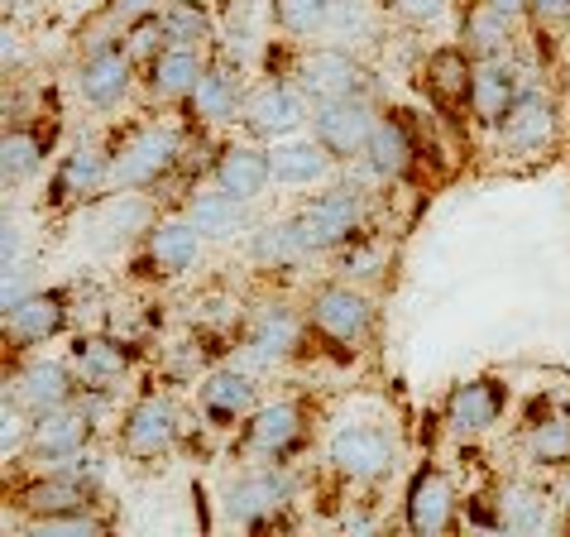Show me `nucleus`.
Masks as SVG:
<instances>
[{"mask_svg":"<svg viewBox=\"0 0 570 537\" xmlns=\"http://www.w3.org/2000/svg\"><path fill=\"white\" fill-rule=\"evenodd\" d=\"M249 260H255L259 268H278V274H288V268L312 260V245H307V235L297 231V216L259 226L255 241H249Z\"/></svg>","mask_w":570,"mask_h":537,"instance_id":"29","label":"nucleus"},{"mask_svg":"<svg viewBox=\"0 0 570 537\" xmlns=\"http://www.w3.org/2000/svg\"><path fill=\"white\" fill-rule=\"evenodd\" d=\"M528 456L542 470H566L570 466V408H561V413L537 418L528 422Z\"/></svg>","mask_w":570,"mask_h":537,"instance_id":"35","label":"nucleus"},{"mask_svg":"<svg viewBox=\"0 0 570 537\" xmlns=\"http://www.w3.org/2000/svg\"><path fill=\"white\" fill-rule=\"evenodd\" d=\"M82 504H91V480L72 466H58L53 476L20 489V509L29 514V524H35V518H49V514H62V509H82Z\"/></svg>","mask_w":570,"mask_h":537,"instance_id":"26","label":"nucleus"},{"mask_svg":"<svg viewBox=\"0 0 570 537\" xmlns=\"http://www.w3.org/2000/svg\"><path fill=\"white\" fill-rule=\"evenodd\" d=\"M297 231L307 235L312 255L355 245L360 231H364V197H360V187H326V193H316L312 202H303V212H297Z\"/></svg>","mask_w":570,"mask_h":537,"instance_id":"2","label":"nucleus"},{"mask_svg":"<svg viewBox=\"0 0 570 537\" xmlns=\"http://www.w3.org/2000/svg\"><path fill=\"white\" fill-rule=\"evenodd\" d=\"M240 110H245L240 72H235L230 62H207L202 82L193 87V97H187L193 125H226V120H240Z\"/></svg>","mask_w":570,"mask_h":537,"instance_id":"21","label":"nucleus"},{"mask_svg":"<svg viewBox=\"0 0 570 537\" xmlns=\"http://www.w3.org/2000/svg\"><path fill=\"white\" fill-rule=\"evenodd\" d=\"M245 207H249V202L226 193V187L187 197V216H193V226L207 235V241H230V235H240L249 226V212Z\"/></svg>","mask_w":570,"mask_h":537,"instance_id":"30","label":"nucleus"},{"mask_svg":"<svg viewBox=\"0 0 570 537\" xmlns=\"http://www.w3.org/2000/svg\"><path fill=\"white\" fill-rule=\"evenodd\" d=\"M532 20L542 35H551V29L570 25V0H532Z\"/></svg>","mask_w":570,"mask_h":537,"instance_id":"42","label":"nucleus"},{"mask_svg":"<svg viewBox=\"0 0 570 537\" xmlns=\"http://www.w3.org/2000/svg\"><path fill=\"white\" fill-rule=\"evenodd\" d=\"M72 374L77 384H97V389H110L116 379L130 370V351H125V341H110V336H82L72 345Z\"/></svg>","mask_w":570,"mask_h":537,"instance_id":"28","label":"nucleus"},{"mask_svg":"<svg viewBox=\"0 0 570 537\" xmlns=\"http://www.w3.org/2000/svg\"><path fill=\"white\" fill-rule=\"evenodd\" d=\"M297 441H303V408L297 403H259L245 418V451L264 461H283Z\"/></svg>","mask_w":570,"mask_h":537,"instance_id":"22","label":"nucleus"},{"mask_svg":"<svg viewBox=\"0 0 570 537\" xmlns=\"http://www.w3.org/2000/svg\"><path fill=\"white\" fill-rule=\"evenodd\" d=\"M297 87L316 101H345V97H360L364 87V62L351 53V49H331V43H322V49H307L303 58H297Z\"/></svg>","mask_w":570,"mask_h":537,"instance_id":"10","label":"nucleus"},{"mask_svg":"<svg viewBox=\"0 0 570 537\" xmlns=\"http://www.w3.org/2000/svg\"><path fill=\"white\" fill-rule=\"evenodd\" d=\"M455 509H461V495H455L451 476L441 466H422L413 480H407L403 495V524L417 537H436L455 528Z\"/></svg>","mask_w":570,"mask_h":537,"instance_id":"9","label":"nucleus"},{"mask_svg":"<svg viewBox=\"0 0 570 537\" xmlns=\"http://www.w3.org/2000/svg\"><path fill=\"white\" fill-rule=\"evenodd\" d=\"M97 533H106V518L91 514V504L49 514V518H35V524H29V537H97Z\"/></svg>","mask_w":570,"mask_h":537,"instance_id":"39","label":"nucleus"},{"mask_svg":"<svg viewBox=\"0 0 570 537\" xmlns=\"http://www.w3.org/2000/svg\"><path fill=\"white\" fill-rule=\"evenodd\" d=\"M125 49L135 53V62H154L158 53L168 49V35H164V20L158 14H149V20H139L125 29Z\"/></svg>","mask_w":570,"mask_h":537,"instance_id":"40","label":"nucleus"},{"mask_svg":"<svg viewBox=\"0 0 570 537\" xmlns=\"http://www.w3.org/2000/svg\"><path fill=\"white\" fill-rule=\"evenodd\" d=\"M307 91L297 82H264L245 97V110H240V125L255 139H283L293 135L297 125L307 120Z\"/></svg>","mask_w":570,"mask_h":537,"instance_id":"11","label":"nucleus"},{"mask_svg":"<svg viewBox=\"0 0 570 537\" xmlns=\"http://www.w3.org/2000/svg\"><path fill=\"white\" fill-rule=\"evenodd\" d=\"M77 374L72 365H58V360H39V365H29L20 379H14V403L24 408L29 418H43L53 413V408H68L77 399Z\"/></svg>","mask_w":570,"mask_h":537,"instance_id":"24","label":"nucleus"},{"mask_svg":"<svg viewBox=\"0 0 570 537\" xmlns=\"http://www.w3.org/2000/svg\"><path fill=\"white\" fill-rule=\"evenodd\" d=\"M145 87L154 101H187L193 97V87L202 82V72H207V62H202V53L193 49V43H168L164 53H158L154 62H145Z\"/></svg>","mask_w":570,"mask_h":537,"instance_id":"25","label":"nucleus"},{"mask_svg":"<svg viewBox=\"0 0 570 537\" xmlns=\"http://www.w3.org/2000/svg\"><path fill=\"white\" fill-rule=\"evenodd\" d=\"M470 82H474V53L465 43H441V49L426 53L422 87H426V97H432V106H441L446 116L470 110Z\"/></svg>","mask_w":570,"mask_h":537,"instance_id":"17","label":"nucleus"},{"mask_svg":"<svg viewBox=\"0 0 570 537\" xmlns=\"http://www.w3.org/2000/svg\"><path fill=\"white\" fill-rule=\"evenodd\" d=\"M489 10H499V14H509V20L518 25L522 14H532V0H484Z\"/></svg>","mask_w":570,"mask_h":537,"instance_id":"45","label":"nucleus"},{"mask_svg":"<svg viewBox=\"0 0 570 537\" xmlns=\"http://www.w3.org/2000/svg\"><path fill=\"white\" fill-rule=\"evenodd\" d=\"M164 6H158V0H110V20L116 25H139V20H149V14H158Z\"/></svg>","mask_w":570,"mask_h":537,"instance_id":"43","label":"nucleus"},{"mask_svg":"<svg viewBox=\"0 0 570 537\" xmlns=\"http://www.w3.org/2000/svg\"><path fill=\"white\" fill-rule=\"evenodd\" d=\"M68 326V293L49 289V293H24L20 303L6 307V345L10 351H35V345L53 341Z\"/></svg>","mask_w":570,"mask_h":537,"instance_id":"12","label":"nucleus"},{"mask_svg":"<svg viewBox=\"0 0 570 537\" xmlns=\"http://www.w3.org/2000/svg\"><path fill=\"white\" fill-rule=\"evenodd\" d=\"M499 524L513 533H542L551 528V495L537 485H509L499 495Z\"/></svg>","mask_w":570,"mask_h":537,"instance_id":"34","label":"nucleus"},{"mask_svg":"<svg viewBox=\"0 0 570 537\" xmlns=\"http://www.w3.org/2000/svg\"><path fill=\"white\" fill-rule=\"evenodd\" d=\"M326 461L336 466L345 480L374 485V480L389 476L393 461H399V441H393L389 428H379V422H345V428L331 437Z\"/></svg>","mask_w":570,"mask_h":537,"instance_id":"4","label":"nucleus"},{"mask_svg":"<svg viewBox=\"0 0 570 537\" xmlns=\"http://www.w3.org/2000/svg\"><path fill=\"white\" fill-rule=\"evenodd\" d=\"M178 428H183L178 403L164 399V393H145V399H135L120 418V451L130 456V461H158V456L173 451Z\"/></svg>","mask_w":570,"mask_h":537,"instance_id":"5","label":"nucleus"},{"mask_svg":"<svg viewBox=\"0 0 570 537\" xmlns=\"http://www.w3.org/2000/svg\"><path fill=\"white\" fill-rule=\"evenodd\" d=\"M393 14H403L407 25H436L446 14V0H389Z\"/></svg>","mask_w":570,"mask_h":537,"instance_id":"41","label":"nucleus"},{"mask_svg":"<svg viewBox=\"0 0 570 537\" xmlns=\"http://www.w3.org/2000/svg\"><path fill=\"white\" fill-rule=\"evenodd\" d=\"M509 408V384L503 379H465L446 393V422L455 437H484Z\"/></svg>","mask_w":570,"mask_h":537,"instance_id":"16","label":"nucleus"},{"mask_svg":"<svg viewBox=\"0 0 570 537\" xmlns=\"http://www.w3.org/2000/svg\"><path fill=\"white\" fill-rule=\"evenodd\" d=\"M87 441H91V418L82 408H53V413L35 418V428H29V456L43 466H72L77 456H87Z\"/></svg>","mask_w":570,"mask_h":537,"instance_id":"13","label":"nucleus"},{"mask_svg":"<svg viewBox=\"0 0 570 537\" xmlns=\"http://www.w3.org/2000/svg\"><path fill=\"white\" fill-rule=\"evenodd\" d=\"M374 106L364 97H345V101H316L312 106V135L322 139V149L331 159H364V145L374 135Z\"/></svg>","mask_w":570,"mask_h":537,"instance_id":"7","label":"nucleus"},{"mask_svg":"<svg viewBox=\"0 0 570 537\" xmlns=\"http://www.w3.org/2000/svg\"><path fill=\"white\" fill-rule=\"evenodd\" d=\"M499 139H503L509 154H518V159L547 154L551 145H557V101H551L537 82H522L513 110L499 125Z\"/></svg>","mask_w":570,"mask_h":537,"instance_id":"6","label":"nucleus"},{"mask_svg":"<svg viewBox=\"0 0 570 537\" xmlns=\"http://www.w3.org/2000/svg\"><path fill=\"white\" fill-rule=\"evenodd\" d=\"M522 91L518 62L513 58H474V82H470V116L484 130H499L503 116L513 110Z\"/></svg>","mask_w":570,"mask_h":537,"instance_id":"14","label":"nucleus"},{"mask_svg":"<svg viewBox=\"0 0 570 537\" xmlns=\"http://www.w3.org/2000/svg\"><path fill=\"white\" fill-rule=\"evenodd\" d=\"M288 509V476L278 470H249L226 489V514L240 528H268Z\"/></svg>","mask_w":570,"mask_h":537,"instance_id":"15","label":"nucleus"},{"mask_svg":"<svg viewBox=\"0 0 570 537\" xmlns=\"http://www.w3.org/2000/svg\"><path fill=\"white\" fill-rule=\"evenodd\" d=\"M202 235L193 226V216H168L149 226V245H145V264L154 268L158 279H183L187 268H197L202 260Z\"/></svg>","mask_w":570,"mask_h":537,"instance_id":"18","label":"nucleus"},{"mask_svg":"<svg viewBox=\"0 0 570 537\" xmlns=\"http://www.w3.org/2000/svg\"><path fill=\"white\" fill-rule=\"evenodd\" d=\"M461 43L474 58H513V20L499 10H489L484 0H474L461 29Z\"/></svg>","mask_w":570,"mask_h":537,"instance_id":"32","label":"nucleus"},{"mask_svg":"<svg viewBox=\"0 0 570 537\" xmlns=\"http://www.w3.org/2000/svg\"><path fill=\"white\" fill-rule=\"evenodd\" d=\"M364 164H370L379 178H403V173L417 164V145L399 116L374 120V135H370V145H364Z\"/></svg>","mask_w":570,"mask_h":537,"instance_id":"27","label":"nucleus"},{"mask_svg":"<svg viewBox=\"0 0 570 537\" xmlns=\"http://www.w3.org/2000/svg\"><path fill=\"white\" fill-rule=\"evenodd\" d=\"M158 20H164V35L168 43H197L202 39H212V14L202 0H168L164 10H158Z\"/></svg>","mask_w":570,"mask_h":537,"instance_id":"38","label":"nucleus"},{"mask_svg":"<svg viewBox=\"0 0 570 537\" xmlns=\"http://www.w3.org/2000/svg\"><path fill=\"white\" fill-rule=\"evenodd\" d=\"M212 183L226 187V193L255 202L268 193V183H274V149H259V145H245V139H235L212 159Z\"/></svg>","mask_w":570,"mask_h":537,"instance_id":"19","label":"nucleus"},{"mask_svg":"<svg viewBox=\"0 0 570 537\" xmlns=\"http://www.w3.org/2000/svg\"><path fill=\"white\" fill-rule=\"evenodd\" d=\"M0 154H6V183L20 187L29 183L35 173L43 168V159H49V139H43L39 125L29 120H10L6 125V145H0Z\"/></svg>","mask_w":570,"mask_h":537,"instance_id":"33","label":"nucleus"},{"mask_svg":"<svg viewBox=\"0 0 570 537\" xmlns=\"http://www.w3.org/2000/svg\"><path fill=\"white\" fill-rule=\"evenodd\" d=\"M135 53L125 49V39H101L97 49L82 58V68H77V91H82L87 106L97 110H110L130 97L135 87Z\"/></svg>","mask_w":570,"mask_h":537,"instance_id":"8","label":"nucleus"},{"mask_svg":"<svg viewBox=\"0 0 570 537\" xmlns=\"http://www.w3.org/2000/svg\"><path fill=\"white\" fill-rule=\"evenodd\" d=\"M101 187H110V149L82 139L72 154H62V164L49 183V207H72V202L101 193Z\"/></svg>","mask_w":570,"mask_h":537,"instance_id":"20","label":"nucleus"},{"mask_svg":"<svg viewBox=\"0 0 570 537\" xmlns=\"http://www.w3.org/2000/svg\"><path fill=\"white\" fill-rule=\"evenodd\" d=\"M183 149H187V139L178 130L145 125L120 149H110V187L116 193H149V187H158L183 168Z\"/></svg>","mask_w":570,"mask_h":537,"instance_id":"1","label":"nucleus"},{"mask_svg":"<svg viewBox=\"0 0 570 537\" xmlns=\"http://www.w3.org/2000/svg\"><path fill=\"white\" fill-rule=\"evenodd\" d=\"M331 168V154L322 139H278L274 145V183L278 187H316Z\"/></svg>","mask_w":570,"mask_h":537,"instance_id":"31","label":"nucleus"},{"mask_svg":"<svg viewBox=\"0 0 570 537\" xmlns=\"http://www.w3.org/2000/svg\"><path fill=\"white\" fill-rule=\"evenodd\" d=\"M297 345V318L288 307H268L259 312L255 331H249V351L264 355V360H283Z\"/></svg>","mask_w":570,"mask_h":537,"instance_id":"37","label":"nucleus"},{"mask_svg":"<svg viewBox=\"0 0 570 537\" xmlns=\"http://www.w3.org/2000/svg\"><path fill=\"white\" fill-rule=\"evenodd\" d=\"M268 14L288 39H316L331 29L336 0H268Z\"/></svg>","mask_w":570,"mask_h":537,"instance_id":"36","label":"nucleus"},{"mask_svg":"<svg viewBox=\"0 0 570 537\" xmlns=\"http://www.w3.org/2000/svg\"><path fill=\"white\" fill-rule=\"evenodd\" d=\"M255 408H259V389L249 374L216 370L202 379V418H207L212 428H240Z\"/></svg>","mask_w":570,"mask_h":537,"instance_id":"23","label":"nucleus"},{"mask_svg":"<svg viewBox=\"0 0 570 537\" xmlns=\"http://www.w3.org/2000/svg\"><path fill=\"white\" fill-rule=\"evenodd\" d=\"M307 322L316 336L331 345H360L374 331V303L355 283H322V289L312 293Z\"/></svg>","mask_w":570,"mask_h":537,"instance_id":"3","label":"nucleus"},{"mask_svg":"<svg viewBox=\"0 0 570 537\" xmlns=\"http://www.w3.org/2000/svg\"><path fill=\"white\" fill-rule=\"evenodd\" d=\"M374 264H379V250H351L341 268H345V274H351V279H374V274H379Z\"/></svg>","mask_w":570,"mask_h":537,"instance_id":"44","label":"nucleus"}]
</instances>
